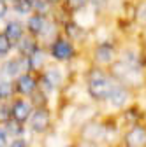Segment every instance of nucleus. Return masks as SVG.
<instances>
[{
	"instance_id": "f257e3e1",
	"label": "nucleus",
	"mask_w": 146,
	"mask_h": 147,
	"mask_svg": "<svg viewBox=\"0 0 146 147\" xmlns=\"http://www.w3.org/2000/svg\"><path fill=\"white\" fill-rule=\"evenodd\" d=\"M81 81H83L86 98L92 103L99 105V107H102L106 103L107 96L111 95V91L116 84L107 68H102V67H97V65H92V63L83 72Z\"/></svg>"
},
{
	"instance_id": "f03ea898",
	"label": "nucleus",
	"mask_w": 146,
	"mask_h": 147,
	"mask_svg": "<svg viewBox=\"0 0 146 147\" xmlns=\"http://www.w3.org/2000/svg\"><path fill=\"white\" fill-rule=\"evenodd\" d=\"M107 70L116 84H121L125 88L132 89L137 95H144V91H146V68L116 60Z\"/></svg>"
},
{
	"instance_id": "7ed1b4c3",
	"label": "nucleus",
	"mask_w": 146,
	"mask_h": 147,
	"mask_svg": "<svg viewBox=\"0 0 146 147\" xmlns=\"http://www.w3.org/2000/svg\"><path fill=\"white\" fill-rule=\"evenodd\" d=\"M37 77H39V89L57 102L62 88L69 81V70H67L65 65L49 61L46 65V68L39 74Z\"/></svg>"
},
{
	"instance_id": "20e7f679",
	"label": "nucleus",
	"mask_w": 146,
	"mask_h": 147,
	"mask_svg": "<svg viewBox=\"0 0 146 147\" xmlns=\"http://www.w3.org/2000/svg\"><path fill=\"white\" fill-rule=\"evenodd\" d=\"M57 126H58V119L55 107H35L27 123V130L33 140H39L49 131H53Z\"/></svg>"
},
{
	"instance_id": "39448f33",
	"label": "nucleus",
	"mask_w": 146,
	"mask_h": 147,
	"mask_svg": "<svg viewBox=\"0 0 146 147\" xmlns=\"http://www.w3.org/2000/svg\"><path fill=\"white\" fill-rule=\"evenodd\" d=\"M46 49H48V54H49L51 61L65 65V67L69 63H72L74 60H78L85 53L79 46H76L70 39H67L63 33H60L58 37H55V39L46 46Z\"/></svg>"
},
{
	"instance_id": "423d86ee",
	"label": "nucleus",
	"mask_w": 146,
	"mask_h": 147,
	"mask_svg": "<svg viewBox=\"0 0 146 147\" xmlns=\"http://www.w3.org/2000/svg\"><path fill=\"white\" fill-rule=\"evenodd\" d=\"M118 54H120V42H92L85 51L88 61L102 68L111 67L118 60Z\"/></svg>"
},
{
	"instance_id": "0eeeda50",
	"label": "nucleus",
	"mask_w": 146,
	"mask_h": 147,
	"mask_svg": "<svg viewBox=\"0 0 146 147\" xmlns=\"http://www.w3.org/2000/svg\"><path fill=\"white\" fill-rule=\"evenodd\" d=\"M141 95L134 93L132 89L125 88L121 84H115L111 95L107 96L106 103L100 107L104 114H120L121 110H125L127 107H130Z\"/></svg>"
},
{
	"instance_id": "6e6552de",
	"label": "nucleus",
	"mask_w": 146,
	"mask_h": 147,
	"mask_svg": "<svg viewBox=\"0 0 146 147\" xmlns=\"http://www.w3.org/2000/svg\"><path fill=\"white\" fill-rule=\"evenodd\" d=\"M27 72H28L27 58L20 56V54H16V53H12L11 56H7L0 61V74H2V77H5V79L14 81L16 77H20L21 74H27Z\"/></svg>"
},
{
	"instance_id": "1a4fd4ad",
	"label": "nucleus",
	"mask_w": 146,
	"mask_h": 147,
	"mask_svg": "<svg viewBox=\"0 0 146 147\" xmlns=\"http://www.w3.org/2000/svg\"><path fill=\"white\" fill-rule=\"evenodd\" d=\"M118 147H146V121L125 128L121 131Z\"/></svg>"
},
{
	"instance_id": "9d476101",
	"label": "nucleus",
	"mask_w": 146,
	"mask_h": 147,
	"mask_svg": "<svg viewBox=\"0 0 146 147\" xmlns=\"http://www.w3.org/2000/svg\"><path fill=\"white\" fill-rule=\"evenodd\" d=\"M0 30L5 33V37L11 40V44H12L14 47H16V44L27 35L23 18H18V16H12V14L7 18V20H5L2 25H0Z\"/></svg>"
},
{
	"instance_id": "9b49d317",
	"label": "nucleus",
	"mask_w": 146,
	"mask_h": 147,
	"mask_svg": "<svg viewBox=\"0 0 146 147\" xmlns=\"http://www.w3.org/2000/svg\"><path fill=\"white\" fill-rule=\"evenodd\" d=\"M14 89H16V96H23V98H30L35 91L39 89V77L37 74H21L20 77L14 79Z\"/></svg>"
},
{
	"instance_id": "f8f14e48",
	"label": "nucleus",
	"mask_w": 146,
	"mask_h": 147,
	"mask_svg": "<svg viewBox=\"0 0 146 147\" xmlns=\"http://www.w3.org/2000/svg\"><path fill=\"white\" fill-rule=\"evenodd\" d=\"M32 112H33V105H32L30 98L14 96L11 100V119L21 123V124H27Z\"/></svg>"
},
{
	"instance_id": "ddd939ff",
	"label": "nucleus",
	"mask_w": 146,
	"mask_h": 147,
	"mask_svg": "<svg viewBox=\"0 0 146 147\" xmlns=\"http://www.w3.org/2000/svg\"><path fill=\"white\" fill-rule=\"evenodd\" d=\"M49 20H51V16H44V14H39V12H32L30 16H27L25 20H23L27 33L32 35V37H35V39L39 40L41 37H42V33L46 32V26H48Z\"/></svg>"
},
{
	"instance_id": "4468645a",
	"label": "nucleus",
	"mask_w": 146,
	"mask_h": 147,
	"mask_svg": "<svg viewBox=\"0 0 146 147\" xmlns=\"http://www.w3.org/2000/svg\"><path fill=\"white\" fill-rule=\"evenodd\" d=\"M70 18L74 20V23H78L81 28H85V30H88V32H92V30L102 21V18H100L97 12H93L90 7H86V9H83V11H79V12H76V14H72Z\"/></svg>"
},
{
	"instance_id": "2eb2a0df",
	"label": "nucleus",
	"mask_w": 146,
	"mask_h": 147,
	"mask_svg": "<svg viewBox=\"0 0 146 147\" xmlns=\"http://www.w3.org/2000/svg\"><path fill=\"white\" fill-rule=\"evenodd\" d=\"M27 61H28V72H32V74H39L46 68V65L51 61L49 60V54H48V49H46V46H41L35 53H32L30 56L27 58Z\"/></svg>"
},
{
	"instance_id": "dca6fc26",
	"label": "nucleus",
	"mask_w": 146,
	"mask_h": 147,
	"mask_svg": "<svg viewBox=\"0 0 146 147\" xmlns=\"http://www.w3.org/2000/svg\"><path fill=\"white\" fill-rule=\"evenodd\" d=\"M41 46H42V44H41L37 39H35V37H32V35H28V33H27L23 39L16 44L14 53H16V54H20V56H23V58H28L30 54H32V53H35Z\"/></svg>"
},
{
	"instance_id": "f3484780",
	"label": "nucleus",
	"mask_w": 146,
	"mask_h": 147,
	"mask_svg": "<svg viewBox=\"0 0 146 147\" xmlns=\"http://www.w3.org/2000/svg\"><path fill=\"white\" fill-rule=\"evenodd\" d=\"M132 21L139 32L146 30V0H134L132 4Z\"/></svg>"
},
{
	"instance_id": "a211bd4d",
	"label": "nucleus",
	"mask_w": 146,
	"mask_h": 147,
	"mask_svg": "<svg viewBox=\"0 0 146 147\" xmlns=\"http://www.w3.org/2000/svg\"><path fill=\"white\" fill-rule=\"evenodd\" d=\"M33 12V0H12L11 2V14L18 18H25Z\"/></svg>"
},
{
	"instance_id": "6ab92c4d",
	"label": "nucleus",
	"mask_w": 146,
	"mask_h": 147,
	"mask_svg": "<svg viewBox=\"0 0 146 147\" xmlns=\"http://www.w3.org/2000/svg\"><path fill=\"white\" fill-rule=\"evenodd\" d=\"M14 96H16L14 81L0 77V102H11Z\"/></svg>"
},
{
	"instance_id": "aec40b11",
	"label": "nucleus",
	"mask_w": 146,
	"mask_h": 147,
	"mask_svg": "<svg viewBox=\"0 0 146 147\" xmlns=\"http://www.w3.org/2000/svg\"><path fill=\"white\" fill-rule=\"evenodd\" d=\"M4 128L7 130V133H9V137H11V138H18V137H27V135H28L27 124H21V123L14 121V119H9V121H7V123L4 124Z\"/></svg>"
},
{
	"instance_id": "412c9836",
	"label": "nucleus",
	"mask_w": 146,
	"mask_h": 147,
	"mask_svg": "<svg viewBox=\"0 0 146 147\" xmlns=\"http://www.w3.org/2000/svg\"><path fill=\"white\" fill-rule=\"evenodd\" d=\"M88 5H90V0H63L62 9H63L69 16H72V14H76V12L86 9Z\"/></svg>"
},
{
	"instance_id": "4be33fe9",
	"label": "nucleus",
	"mask_w": 146,
	"mask_h": 147,
	"mask_svg": "<svg viewBox=\"0 0 146 147\" xmlns=\"http://www.w3.org/2000/svg\"><path fill=\"white\" fill-rule=\"evenodd\" d=\"M14 53V46L11 44V40L5 37V33L0 30V58H7V56H11V54Z\"/></svg>"
},
{
	"instance_id": "5701e85b",
	"label": "nucleus",
	"mask_w": 146,
	"mask_h": 147,
	"mask_svg": "<svg viewBox=\"0 0 146 147\" xmlns=\"http://www.w3.org/2000/svg\"><path fill=\"white\" fill-rule=\"evenodd\" d=\"M7 147H35V140L27 135V137H18V138H11Z\"/></svg>"
},
{
	"instance_id": "b1692460",
	"label": "nucleus",
	"mask_w": 146,
	"mask_h": 147,
	"mask_svg": "<svg viewBox=\"0 0 146 147\" xmlns=\"http://www.w3.org/2000/svg\"><path fill=\"white\" fill-rule=\"evenodd\" d=\"M33 12H39L44 16H51L53 14V7L46 2V0H33Z\"/></svg>"
},
{
	"instance_id": "393cba45",
	"label": "nucleus",
	"mask_w": 146,
	"mask_h": 147,
	"mask_svg": "<svg viewBox=\"0 0 146 147\" xmlns=\"http://www.w3.org/2000/svg\"><path fill=\"white\" fill-rule=\"evenodd\" d=\"M11 119V102H0V126Z\"/></svg>"
},
{
	"instance_id": "a878e982",
	"label": "nucleus",
	"mask_w": 146,
	"mask_h": 147,
	"mask_svg": "<svg viewBox=\"0 0 146 147\" xmlns=\"http://www.w3.org/2000/svg\"><path fill=\"white\" fill-rule=\"evenodd\" d=\"M9 16H11V4L5 2V0H0V25H2Z\"/></svg>"
},
{
	"instance_id": "bb28decb",
	"label": "nucleus",
	"mask_w": 146,
	"mask_h": 147,
	"mask_svg": "<svg viewBox=\"0 0 146 147\" xmlns=\"http://www.w3.org/2000/svg\"><path fill=\"white\" fill-rule=\"evenodd\" d=\"M9 142H11V137L7 133V130L4 126H0V147H7Z\"/></svg>"
},
{
	"instance_id": "cd10ccee",
	"label": "nucleus",
	"mask_w": 146,
	"mask_h": 147,
	"mask_svg": "<svg viewBox=\"0 0 146 147\" xmlns=\"http://www.w3.org/2000/svg\"><path fill=\"white\" fill-rule=\"evenodd\" d=\"M46 2L53 7V11L55 9H62V5H63V0H46Z\"/></svg>"
},
{
	"instance_id": "c85d7f7f",
	"label": "nucleus",
	"mask_w": 146,
	"mask_h": 147,
	"mask_svg": "<svg viewBox=\"0 0 146 147\" xmlns=\"http://www.w3.org/2000/svg\"><path fill=\"white\" fill-rule=\"evenodd\" d=\"M141 40H143V44L146 46V30H144V32H141Z\"/></svg>"
},
{
	"instance_id": "c756f323",
	"label": "nucleus",
	"mask_w": 146,
	"mask_h": 147,
	"mask_svg": "<svg viewBox=\"0 0 146 147\" xmlns=\"http://www.w3.org/2000/svg\"><path fill=\"white\" fill-rule=\"evenodd\" d=\"M5 2H9V4H11V2H12V0H5Z\"/></svg>"
},
{
	"instance_id": "7c9ffc66",
	"label": "nucleus",
	"mask_w": 146,
	"mask_h": 147,
	"mask_svg": "<svg viewBox=\"0 0 146 147\" xmlns=\"http://www.w3.org/2000/svg\"><path fill=\"white\" fill-rule=\"evenodd\" d=\"M0 77H2V74H0Z\"/></svg>"
},
{
	"instance_id": "2f4dec72",
	"label": "nucleus",
	"mask_w": 146,
	"mask_h": 147,
	"mask_svg": "<svg viewBox=\"0 0 146 147\" xmlns=\"http://www.w3.org/2000/svg\"><path fill=\"white\" fill-rule=\"evenodd\" d=\"M0 61H2V58H0Z\"/></svg>"
}]
</instances>
